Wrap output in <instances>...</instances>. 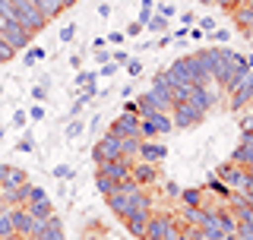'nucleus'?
I'll list each match as a JSON object with an SVG mask.
<instances>
[{"instance_id": "obj_1", "label": "nucleus", "mask_w": 253, "mask_h": 240, "mask_svg": "<svg viewBox=\"0 0 253 240\" xmlns=\"http://www.w3.org/2000/svg\"><path fill=\"white\" fill-rule=\"evenodd\" d=\"M105 202L121 221L136 212H152V196L146 190H139V193H111V196H105Z\"/></svg>"}, {"instance_id": "obj_2", "label": "nucleus", "mask_w": 253, "mask_h": 240, "mask_svg": "<svg viewBox=\"0 0 253 240\" xmlns=\"http://www.w3.org/2000/svg\"><path fill=\"white\" fill-rule=\"evenodd\" d=\"M10 3H13V13H16V22H19V26H26L32 35H38V32L51 22L42 10H38L35 0H10Z\"/></svg>"}, {"instance_id": "obj_3", "label": "nucleus", "mask_w": 253, "mask_h": 240, "mask_svg": "<svg viewBox=\"0 0 253 240\" xmlns=\"http://www.w3.org/2000/svg\"><path fill=\"white\" fill-rule=\"evenodd\" d=\"M165 133H174V120H171V111H152L139 120V136L142 139H155V136H165Z\"/></svg>"}, {"instance_id": "obj_4", "label": "nucleus", "mask_w": 253, "mask_h": 240, "mask_svg": "<svg viewBox=\"0 0 253 240\" xmlns=\"http://www.w3.org/2000/svg\"><path fill=\"white\" fill-rule=\"evenodd\" d=\"M215 177H218V180H225V183H228V190L241 193V190L247 187V180H250V171H247V167H241V164H234L231 158H228L225 164H218Z\"/></svg>"}, {"instance_id": "obj_5", "label": "nucleus", "mask_w": 253, "mask_h": 240, "mask_svg": "<svg viewBox=\"0 0 253 240\" xmlns=\"http://www.w3.org/2000/svg\"><path fill=\"white\" fill-rule=\"evenodd\" d=\"M203 117L190 101H174V108H171V120H174V130H190V126H196V123H203Z\"/></svg>"}, {"instance_id": "obj_6", "label": "nucleus", "mask_w": 253, "mask_h": 240, "mask_svg": "<svg viewBox=\"0 0 253 240\" xmlns=\"http://www.w3.org/2000/svg\"><path fill=\"white\" fill-rule=\"evenodd\" d=\"M225 98H228V108H231L234 114H237V111H244V108H247L250 101H253V73H247V76H244L241 82H237L234 89L225 95Z\"/></svg>"}, {"instance_id": "obj_7", "label": "nucleus", "mask_w": 253, "mask_h": 240, "mask_svg": "<svg viewBox=\"0 0 253 240\" xmlns=\"http://www.w3.org/2000/svg\"><path fill=\"white\" fill-rule=\"evenodd\" d=\"M0 35H3V41L10 44L16 54H19L22 47H29V41H32V32H29L26 26H19L16 19H6V26L0 29Z\"/></svg>"}, {"instance_id": "obj_8", "label": "nucleus", "mask_w": 253, "mask_h": 240, "mask_svg": "<svg viewBox=\"0 0 253 240\" xmlns=\"http://www.w3.org/2000/svg\"><path fill=\"white\" fill-rule=\"evenodd\" d=\"M177 215L174 212H152V218H149V228H146V237L142 240H165L171 225H177Z\"/></svg>"}, {"instance_id": "obj_9", "label": "nucleus", "mask_w": 253, "mask_h": 240, "mask_svg": "<svg viewBox=\"0 0 253 240\" xmlns=\"http://www.w3.org/2000/svg\"><path fill=\"white\" fill-rule=\"evenodd\" d=\"M10 218H13L16 234H19L22 240H29V237L38 231V225H42V221H35V218H32L29 205H16V209H10Z\"/></svg>"}, {"instance_id": "obj_10", "label": "nucleus", "mask_w": 253, "mask_h": 240, "mask_svg": "<svg viewBox=\"0 0 253 240\" xmlns=\"http://www.w3.org/2000/svg\"><path fill=\"white\" fill-rule=\"evenodd\" d=\"M92 158H95V164H98V161H108V158H121V136L105 133L98 142H95Z\"/></svg>"}, {"instance_id": "obj_11", "label": "nucleus", "mask_w": 253, "mask_h": 240, "mask_svg": "<svg viewBox=\"0 0 253 240\" xmlns=\"http://www.w3.org/2000/svg\"><path fill=\"white\" fill-rule=\"evenodd\" d=\"M184 63H187V76H190V82H193V85H203V89H209V85H212V73L206 70V63L200 60V54H187Z\"/></svg>"}, {"instance_id": "obj_12", "label": "nucleus", "mask_w": 253, "mask_h": 240, "mask_svg": "<svg viewBox=\"0 0 253 240\" xmlns=\"http://www.w3.org/2000/svg\"><path fill=\"white\" fill-rule=\"evenodd\" d=\"M130 177L136 180L139 187H152V183H158V180H162V174H158V164L136 158V161H133V167H130Z\"/></svg>"}, {"instance_id": "obj_13", "label": "nucleus", "mask_w": 253, "mask_h": 240, "mask_svg": "<svg viewBox=\"0 0 253 240\" xmlns=\"http://www.w3.org/2000/svg\"><path fill=\"white\" fill-rule=\"evenodd\" d=\"M133 161H136V158H108V161H98V171H95V174H105V177L124 180V177H130Z\"/></svg>"}, {"instance_id": "obj_14", "label": "nucleus", "mask_w": 253, "mask_h": 240, "mask_svg": "<svg viewBox=\"0 0 253 240\" xmlns=\"http://www.w3.org/2000/svg\"><path fill=\"white\" fill-rule=\"evenodd\" d=\"M136 158L158 164V161H165V158H168V146H165V142H158V139H142V142H139V155H136Z\"/></svg>"}, {"instance_id": "obj_15", "label": "nucleus", "mask_w": 253, "mask_h": 240, "mask_svg": "<svg viewBox=\"0 0 253 240\" xmlns=\"http://www.w3.org/2000/svg\"><path fill=\"white\" fill-rule=\"evenodd\" d=\"M139 114H121L111 123V130L108 133H114V136H139Z\"/></svg>"}, {"instance_id": "obj_16", "label": "nucleus", "mask_w": 253, "mask_h": 240, "mask_svg": "<svg viewBox=\"0 0 253 240\" xmlns=\"http://www.w3.org/2000/svg\"><path fill=\"white\" fill-rule=\"evenodd\" d=\"M29 240H63V225H60V218H57V215H51L47 221H42V225H38V231H35Z\"/></svg>"}, {"instance_id": "obj_17", "label": "nucleus", "mask_w": 253, "mask_h": 240, "mask_svg": "<svg viewBox=\"0 0 253 240\" xmlns=\"http://www.w3.org/2000/svg\"><path fill=\"white\" fill-rule=\"evenodd\" d=\"M29 183V174L22 167H13V164H0V187L3 190H13V187H22Z\"/></svg>"}, {"instance_id": "obj_18", "label": "nucleus", "mask_w": 253, "mask_h": 240, "mask_svg": "<svg viewBox=\"0 0 253 240\" xmlns=\"http://www.w3.org/2000/svg\"><path fill=\"white\" fill-rule=\"evenodd\" d=\"M149 218H152V212H136V215H130V218H124L126 234H133L136 240H142V237H146V228H149Z\"/></svg>"}, {"instance_id": "obj_19", "label": "nucleus", "mask_w": 253, "mask_h": 240, "mask_svg": "<svg viewBox=\"0 0 253 240\" xmlns=\"http://www.w3.org/2000/svg\"><path fill=\"white\" fill-rule=\"evenodd\" d=\"M231 19H234V26L244 32V38L253 32V10H250L247 3H237L234 10H231Z\"/></svg>"}, {"instance_id": "obj_20", "label": "nucleus", "mask_w": 253, "mask_h": 240, "mask_svg": "<svg viewBox=\"0 0 253 240\" xmlns=\"http://www.w3.org/2000/svg\"><path fill=\"white\" fill-rule=\"evenodd\" d=\"M190 105H193L196 111H200V114H206V111H209L212 105H215V98H212V92L209 89H203V85H193V89H190Z\"/></svg>"}, {"instance_id": "obj_21", "label": "nucleus", "mask_w": 253, "mask_h": 240, "mask_svg": "<svg viewBox=\"0 0 253 240\" xmlns=\"http://www.w3.org/2000/svg\"><path fill=\"white\" fill-rule=\"evenodd\" d=\"M231 161L250 171V167H253V139H250V142H241V146L231 152Z\"/></svg>"}, {"instance_id": "obj_22", "label": "nucleus", "mask_w": 253, "mask_h": 240, "mask_svg": "<svg viewBox=\"0 0 253 240\" xmlns=\"http://www.w3.org/2000/svg\"><path fill=\"white\" fill-rule=\"evenodd\" d=\"M29 212L35 221H47L54 215V205H51V199H38V202H29Z\"/></svg>"}, {"instance_id": "obj_23", "label": "nucleus", "mask_w": 253, "mask_h": 240, "mask_svg": "<svg viewBox=\"0 0 253 240\" xmlns=\"http://www.w3.org/2000/svg\"><path fill=\"white\" fill-rule=\"evenodd\" d=\"M139 142H142V136H121V158H136Z\"/></svg>"}, {"instance_id": "obj_24", "label": "nucleus", "mask_w": 253, "mask_h": 240, "mask_svg": "<svg viewBox=\"0 0 253 240\" xmlns=\"http://www.w3.org/2000/svg\"><path fill=\"white\" fill-rule=\"evenodd\" d=\"M177 218H180V225H200L203 221V205H184Z\"/></svg>"}, {"instance_id": "obj_25", "label": "nucleus", "mask_w": 253, "mask_h": 240, "mask_svg": "<svg viewBox=\"0 0 253 240\" xmlns=\"http://www.w3.org/2000/svg\"><path fill=\"white\" fill-rule=\"evenodd\" d=\"M203 190H212V193H215V196H221L225 202H228V199H231V193H234V190H228V183H225V180H218L215 174H212V177L206 180V187H203Z\"/></svg>"}, {"instance_id": "obj_26", "label": "nucleus", "mask_w": 253, "mask_h": 240, "mask_svg": "<svg viewBox=\"0 0 253 240\" xmlns=\"http://www.w3.org/2000/svg\"><path fill=\"white\" fill-rule=\"evenodd\" d=\"M19 234H16V228H13V218H10V209H3L0 212V240H16Z\"/></svg>"}, {"instance_id": "obj_27", "label": "nucleus", "mask_w": 253, "mask_h": 240, "mask_svg": "<svg viewBox=\"0 0 253 240\" xmlns=\"http://www.w3.org/2000/svg\"><path fill=\"white\" fill-rule=\"evenodd\" d=\"M136 111H139V117H146V114H152V111H158V101H155V95H152V92L139 95V98H136Z\"/></svg>"}, {"instance_id": "obj_28", "label": "nucleus", "mask_w": 253, "mask_h": 240, "mask_svg": "<svg viewBox=\"0 0 253 240\" xmlns=\"http://www.w3.org/2000/svg\"><path fill=\"white\" fill-rule=\"evenodd\" d=\"M95 190H98L101 196H111L117 190V180L114 177H105V174H95Z\"/></svg>"}, {"instance_id": "obj_29", "label": "nucleus", "mask_w": 253, "mask_h": 240, "mask_svg": "<svg viewBox=\"0 0 253 240\" xmlns=\"http://www.w3.org/2000/svg\"><path fill=\"white\" fill-rule=\"evenodd\" d=\"M203 196H206V190H196V187L180 190V202L184 205H203Z\"/></svg>"}, {"instance_id": "obj_30", "label": "nucleus", "mask_w": 253, "mask_h": 240, "mask_svg": "<svg viewBox=\"0 0 253 240\" xmlns=\"http://www.w3.org/2000/svg\"><path fill=\"white\" fill-rule=\"evenodd\" d=\"M146 29H152V32H165V29H168V16L152 13V16H149V22H146Z\"/></svg>"}, {"instance_id": "obj_31", "label": "nucleus", "mask_w": 253, "mask_h": 240, "mask_svg": "<svg viewBox=\"0 0 253 240\" xmlns=\"http://www.w3.org/2000/svg\"><path fill=\"white\" fill-rule=\"evenodd\" d=\"M152 13H155V0H139V19H136V22H142V26H146Z\"/></svg>"}, {"instance_id": "obj_32", "label": "nucleus", "mask_w": 253, "mask_h": 240, "mask_svg": "<svg viewBox=\"0 0 253 240\" xmlns=\"http://www.w3.org/2000/svg\"><path fill=\"white\" fill-rule=\"evenodd\" d=\"M237 240H253V221H237Z\"/></svg>"}, {"instance_id": "obj_33", "label": "nucleus", "mask_w": 253, "mask_h": 240, "mask_svg": "<svg viewBox=\"0 0 253 240\" xmlns=\"http://www.w3.org/2000/svg\"><path fill=\"white\" fill-rule=\"evenodd\" d=\"M42 57H47V51H44V47H29V51H26V67H32V63H35V60H42Z\"/></svg>"}, {"instance_id": "obj_34", "label": "nucleus", "mask_w": 253, "mask_h": 240, "mask_svg": "<svg viewBox=\"0 0 253 240\" xmlns=\"http://www.w3.org/2000/svg\"><path fill=\"white\" fill-rule=\"evenodd\" d=\"M95 79H98V73L85 70V73H79V76H76V85H83V89H85V85H95Z\"/></svg>"}, {"instance_id": "obj_35", "label": "nucleus", "mask_w": 253, "mask_h": 240, "mask_svg": "<svg viewBox=\"0 0 253 240\" xmlns=\"http://www.w3.org/2000/svg\"><path fill=\"white\" fill-rule=\"evenodd\" d=\"M16 149H19L22 155H32V152H35V142H32V136L26 133V136H22V139H19V146H16Z\"/></svg>"}, {"instance_id": "obj_36", "label": "nucleus", "mask_w": 253, "mask_h": 240, "mask_svg": "<svg viewBox=\"0 0 253 240\" xmlns=\"http://www.w3.org/2000/svg\"><path fill=\"white\" fill-rule=\"evenodd\" d=\"M38 199H47V193L42 187H35V183H29V202H38Z\"/></svg>"}, {"instance_id": "obj_37", "label": "nucleus", "mask_w": 253, "mask_h": 240, "mask_svg": "<svg viewBox=\"0 0 253 240\" xmlns=\"http://www.w3.org/2000/svg\"><path fill=\"white\" fill-rule=\"evenodd\" d=\"M83 130H85V126H83V123H79V120H73V123H70V126H67V139H76V136H79V133H83Z\"/></svg>"}, {"instance_id": "obj_38", "label": "nucleus", "mask_w": 253, "mask_h": 240, "mask_svg": "<svg viewBox=\"0 0 253 240\" xmlns=\"http://www.w3.org/2000/svg\"><path fill=\"white\" fill-rule=\"evenodd\" d=\"M200 29H203V35H206V32H215V19H212V16H203Z\"/></svg>"}, {"instance_id": "obj_39", "label": "nucleus", "mask_w": 253, "mask_h": 240, "mask_svg": "<svg viewBox=\"0 0 253 240\" xmlns=\"http://www.w3.org/2000/svg\"><path fill=\"white\" fill-rule=\"evenodd\" d=\"M73 35H76V26H63L60 29V41H73Z\"/></svg>"}, {"instance_id": "obj_40", "label": "nucleus", "mask_w": 253, "mask_h": 240, "mask_svg": "<svg viewBox=\"0 0 253 240\" xmlns=\"http://www.w3.org/2000/svg\"><path fill=\"white\" fill-rule=\"evenodd\" d=\"M209 35H212V41H218V44L228 41V29H215V32H209Z\"/></svg>"}, {"instance_id": "obj_41", "label": "nucleus", "mask_w": 253, "mask_h": 240, "mask_svg": "<svg viewBox=\"0 0 253 240\" xmlns=\"http://www.w3.org/2000/svg\"><path fill=\"white\" fill-rule=\"evenodd\" d=\"M126 73H130V76H139L142 73V63L139 60H126Z\"/></svg>"}, {"instance_id": "obj_42", "label": "nucleus", "mask_w": 253, "mask_h": 240, "mask_svg": "<svg viewBox=\"0 0 253 240\" xmlns=\"http://www.w3.org/2000/svg\"><path fill=\"white\" fill-rule=\"evenodd\" d=\"M114 73H117V63H114V60L101 63V76H114Z\"/></svg>"}, {"instance_id": "obj_43", "label": "nucleus", "mask_w": 253, "mask_h": 240, "mask_svg": "<svg viewBox=\"0 0 253 240\" xmlns=\"http://www.w3.org/2000/svg\"><path fill=\"white\" fill-rule=\"evenodd\" d=\"M54 177H73V171H70L67 164H57L54 167Z\"/></svg>"}, {"instance_id": "obj_44", "label": "nucleus", "mask_w": 253, "mask_h": 240, "mask_svg": "<svg viewBox=\"0 0 253 240\" xmlns=\"http://www.w3.org/2000/svg\"><path fill=\"white\" fill-rule=\"evenodd\" d=\"M142 29H146V26H142V22H130V26H126V35L133 38V35H139Z\"/></svg>"}, {"instance_id": "obj_45", "label": "nucleus", "mask_w": 253, "mask_h": 240, "mask_svg": "<svg viewBox=\"0 0 253 240\" xmlns=\"http://www.w3.org/2000/svg\"><path fill=\"white\" fill-rule=\"evenodd\" d=\"M13 126H26V111H16L13 114Z\"/></svg>"}, {"instance_id": "obj_46", "label": "nucleus", "mask_w": 253, "mask_h": 240, "mask_svg": "<svg viewBox=\"0 0 253 240\" xmlns=\"http://www.w3.org/2000/svg\"><path fill=\"white\" fill-rule=\"evenodd\" d=\"M32 95H35L38 101H44V98H47V89H44V85H35V89H32Z\"/></svg>"}, {"instance_id": "obj_47", "label": "nucleus", "mask_w": 253, "mask_h": 240, "mask_svg": "<svg viewBox=\"0 0 253 240\" xmlns=\"http://www.w3.org/2000/svg\"><path fill=\"white\" fill-rule=\"evenodd\" d=\"M111 60H114L117 67H121V63H126V51H114V54H111Z\"/></svg>"}, {"instance_id": "obj_48", "label": "nucleus", "mask_w": 253, "mask_h": 240, "mask_svg": "<svg viewBox=\"0 0 253 240\" xmlns=\"http://www.w3.org/2000/svg\"><path fill=\"white\" fill-rule=\"evenodd\" d=\"M158 13H162V16H168V19H171V16H174V6H171V3H158Z\"/></svg>"}, {"instance_id": "obj_49", "label": "nucleus", "mask_w": 253, "mask_h": 240, "mask_svg": "<svg viewBox=\"0 0 253 240\" xmlns=\"http://www.w3.org/2000/svg\"><path fill=\"white\" fill-rule=\"evenodd\" d=\"M241 193H244V199H247V202H253V180H247V187H244Z\"/></svg>"}, {"instance_id": "obj_50", "label": "nucleus", "mask_w": 253, "mask_h": 240, "mask_svg": "<svg viewBox=\"0 0 253 240\" xmlns=\"http://www.w3.org/2000/svg\"><path fill=\"white\" fill-rule=\"evenodd\" d=\"M29 114H32V120H42V117H44V108H42V105H35V108L29 111Z\"/></svg>"}, {"instance_id": "obj_51", "label": "nucleus", "mask_w": 253, "mask_h": 240, "mask_svg": "<svg viewBox=\"0 0 253 240\" xmlns=\"http://www.w3.org/2000/svg\"><path fill=\"white\" fill-rule=\"evenodd\" d=\"M124 114H139V111H136V101H124Z\"/></svg>"}, {"instance_id": "obj_52", "label": "nucleus", "mask_w": 253, "mask_h": 240, "mask_svg": "<svg viewBox=\"0 0 253 240\" xmlns=\"http://www.w3.org/2000/svg\"><path fill=\"white\" fill-rule=\"evenodd\" d=\"M165 193H168V196H180V187H174V183H165Z\"/></svg>"}, {"instance_id": "obj_53", "label": "nucleus", "mask_w": 253, "mask_h": 240, "mask_svg": "<svg viewBox=\"0 0 253 240\" xmlns=\"http://www.w3.org/2000/svg\"><path fill=\"white\" fill-rule=\"evenodd\" d=\"M98 16H101V19H105V16H111V6H108V3H98Z\"/></svg>"}, {"instance_id": "obj_54", "label": "nucleus", "mask_w": 253, "mask_h": 240, "mask_svg": "<svg viewBox=\"0 0 253 240\" xmlns=\"http://www.w3.org/2000/svg\"><path fill=\"white\" fill-rule=\"evenodd\" d=\"M180 26H193V13H184V16H180Z\"/></svg>"}, {"instance_id": "obj_55", "label": "nucleus", "mask_w": 253, "mask_h": 240, "mask_svg": "<svg viewBox=\"0 0 253 240\" xmlns=\"http://www.w3.org/2000/svg\"><path fill=\"white\" fill-rule=\"evenodd\" d=\"M95 60H98V63H108V60H111V54H105V51H98V54H95Z\"/></svg>"}, {"instance_id": "obj_56", "label": "nucleus", "mask_w": 253, "mask_h": 240, "mask_svg": "<svg viewBox=\"0 0 253 240\" xmlns=\"http://www.w3.org/2000/svg\"><path fill=\"white\" fill-rule=\"evenodd\" d=\"M76 3V0H60V6H63V10H67V6H73Z\"/></svg>"}, {"instance_id": "obj_57", "label": "nucleus", "mask_w": 253, "mask_h": 240, "mask_svg": "<svg viewBox=\"0 0 253 240\" xmlns=\"http://www.w3.org/2000/svg\"><path fill=\"white\" fill-rule=\"evenodd\" d=\"M244 126H253V114H250V120H244Z\"/></svg>"}, {"instance_id": "obj_58", "label": "nucleus", "mask_w": 253, "mask_h": 240, "mask_svg": "<svg viewBox=\"0 0 253 240\" xmlns=\"http://www.w3.org/2000/svg\"><path fill=\"white\" fill-rule=\"evenodd\" d=\"M247 41H250V44H253V32H250V35H247Z\"/></svg>"}, {"instance_id": "obj_59", "label": "nucleus", "mask_w": 253, "mask_h": 240, "mask_svg": "<svg viewBox=\"0 0 253 240\" xmlns=\"http://www.w3.org/2000/svg\"><path fill=\"white\" fill-rule=\"evenodd\" d=\"M200 3H215V0H200Z\"/></svg>"}, {"instance_id": "obj_60", "label": "nucleus", "mask_w": 253, "mask_h": 240, "mask_svg": "<svg viewBox=\"0 0 253 240\" xmlns=\"http://www.w3.org/2000/svg\"><path fill=\"white\" fill-rule=\"evenodd\" d=\"M247 6H250V10H253V0H247Z\"/></svg>"}, {"instance_id": "obj_61", "label": "nucleus", "mask_w": 253, "mask_h": 240, "mask_svg": "<svg viewBox=\"0 0 253 240\" xmlns=\"http://www.w3.org/2000/svg\"><path fill=\"white\" fill-rule=\"evenodd\" d=\"M225 240H237V237H234V234H231V237H225Z\"/></svg>"}, {"instance_id": "obj_62", "label": "nucleus", "mask_w": 253, "mask_h": 240, "mask_svg": "<svg viewBox=\"0 0 253 240\" xmlns=\"http://www.w3.org/2000/svg\"><path fill=\"white\" fill-rule=\"evenodd\" d=\"M250 180H253V167H250Z\"/></svg>"}, {"instance_id": "obj_63", "label": "nucleus", "mask_w": 253, "mask_h": 240, "mask_svg": "<svg viewBox=\"0 0 253 240\" xmlns=\"http://www.w3.org/2000/svg\"><path fill=\"white\" fill-rule=\"evenodd\" d=\"M0 139H3V130H0Z\"/></svg>"}, {"instance_id": "obj_64", "label": "nucleus", "mask_w": 253, "mask_h": 240, "mask_svg": "<svg viewBox=\"0 0 253 240\" xmlns=\"http://www.w3.org/2000/svg\"><path fill=\"white\" fill-rule=\"evenodd\" d=\"M250 108H253V101H250Z\"/></svg>"}]
</instances>
